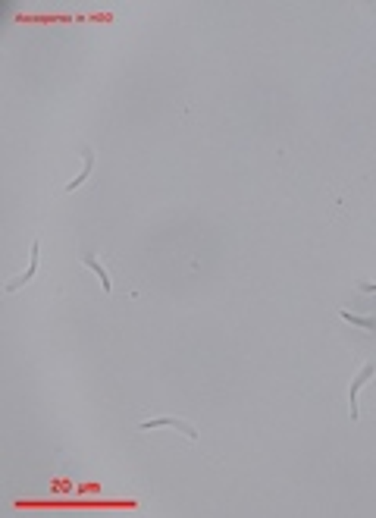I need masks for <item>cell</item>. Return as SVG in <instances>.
Returning <instances> with one entry per match:
<instances>
[{
    "label": "cell",
    "mask_w": 376,
    "mask_h": 518,
    "mask_svg": "<svg viewBox=\"0 0 376 518\" xmlns=\"http://www.w3.org/2000/svg\"><path fill=\"white\" fill-rule=\"evenodd\" d=\"M157 427H176L188 440H198V430L188 421H179V418H151V421H142V430H157Z\"/></svg>",
    "instance_id": "3"
},
{
    "label": "cell",
    "mask_w": 376,
    "mask_h": 518,
    "mask_svg": "<svg viewBox=\"0 0 376 518\" xmlns=\"http://www.w3.org/2000/svg\"><path fill=\"white\" fill-rule=\"evenodd\" d=\"M82 160H85V167H82V173H79V176H75V179H69V183L63 186V192H75V188H79V186L85 183V179L94 173V151L88 148V145H85V148H82Z\"/></svg>",
    "instance_id": "4"
},
{
    "label": "cell",
    "mask_w": 376,
    "mask_h": 518,
    "mask_svg": "<svg viewBox=\"0 0 376 518\" xmlns=\"http://www.w3.org/2000/svg\"><path fill=\"white\" fill-rule=\"evenodd\" d=\"M38 258H41V242L35 239V242H32V258H29V267H25V274H23V277H16V279H10V283H6V292H19L25 283H32V279H35V274H38V267H41V261H38Z\"/></svg>",
    "instance_id": "2"
},
{
    "label": "cell",
    "mask_w": 376,
    "mask_h": 518,
    "mask_svg": "<svg viewBox=\"0 0 376 518\" xmlns=\"http://www.w3.org/2000/svg\"><path fill=\"white\" fill-rule=\"evenodd\" d=\"M358 289H361V292H367V296H370V292H376V283H358Z\"/></svg>",
    "instance_id": "7"
},
{
    "label": "cell",
    "mask_w": 376,
    "mask_h": 518,
    "mask_svg": "<svg viewBox=\"0 0 376 518\" xmlns=\"http://www.w3.org/2000/svg\"><path fill=\"white\" fill-rule=\"evenodd\" d=\"M82 261H85V267H92V270H94V277L101 279V289H104V292H110V289H113V279H110L107 267H104V264L97 261L94 255H85V258H82Z\"/></svg>",
    "instance_id": "5"
},
{
    "label": "cell",
    "mask_w": 376,
    "mask_h": 518,
    "mask_svg": "<svg viewBox=\"0 0 376 518\" xmlns=\"http://www.w3.org/2000/svg\"><path fill=\"white\" fill-rule=\"evenodd\" d=\"M373 374H376V365H373V361H367V365L358 371V377L351 380V387H348V409H351L348 415H351V421H358V418H361V411H358V393L367 387V380H370Z\"/></svg>",
    "instance_id": "1"
},
{
    "label": "cell",
    "mask_w": 376,
    "mask_h": 518,
    "mask_svg": "<svg viewBox=\"0 0 376 518\" xmlns=\"http://www.w3.org/2000/svg\"><path fill=\"white\" fill-rule=\"evenodd\" d=\"M339 318L342 320H348V324H354V327H364V330H376V318H361V314H351V311H339Z\"/></svg>",
    "instance_id": "6"
}]
</instances>
